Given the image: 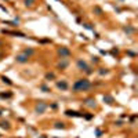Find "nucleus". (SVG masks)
<instances>
[{"instance_id":"a878e982","label":"nucleus","mask_w":138,"mask_h":138,"mask_svg":"<svg viewBox=\"0 0 138 138\" xmlns=\"http://www.w3.org/2000/svg\"><path fill=\"white\" fill-rule=\"evenodd\" d=\"M0 116H2V110H0Z\"/></svg>"},{"instance_id":"4468645a","label":"nucleus","mask_w":138,"mask_h":138,"mask_svg":"<svg viewBox=\"0 0 138 138\" xmlns=\"http://www.w3.org/2000/svg\"><path fill=\"white\" fill-rule=\"evenodd\" d=\"M12 94L11 93H0V98H11Z\"/></svg>"},{"instance_id":"f257e3e1","label":"nucleus","mask_w":138,"mask_h":138,"mask_svg":"<svg viewBox=\"0 0 138 138\" xmlns=\"http://www.w3.org/2000/svg\"><path fill=\"white\" fill-rule=\"evenodd\" d=\"M91 87V83H90L89 79H79L75 82L73 84V91L79 93V91H87V90Z\"/></svg>"},{"instance_id":"2eb2a0df","label":"nucleus","mask_w":138,"mask_h":138,"mask_svg":"<svg viewBox=\"0 0 138 138\" xmlns=\"http://www.w3.org/2000/svg\"><path fill=\"white\" fill-rule=\"evenodd\" d=\"M2 80H3V82H4V83H7L8 86H11V84H12V82H11V80L8 79V77H6V76H2Z\"/></svg>"},{"instance_id":"0eeeda50","label":"nucleus","mask_w":138,"mask_h":138,"mask_svg":"<svg viewBox=\"0 0 138 138\" xmlns=\"http://www.w3.org/2000/svg\"><path fill=\"white\" fill-rule=\"evenodd\" d=\"M15 59H17V62H19V64H25V62H28L29 57L26 55V54H19V55L15 57Z\"/></svg>"},{"instance_id":"20e7f679","label":"nucleus","mask_w":138,"mask_h":138,"mask_svg":"<svg viewBox=\"0 0 138 138\" xmlns=\"http://www.w3.org/2000/svg\"><path fill=\"white\" fill-rule=\"evenodd\" d=\"M76 65H77V69H79V70H87V69L90 68V66L87 65V62L83 61V59H77Z\"/></svg>"},{"instance_id":"f03ea898","label":"nucleus","mask_w":138,"mask_h":138,"mask_svg":"<svg viewBox=\"0 0 138 138\" xmlns=\"http://www.w3.org/2000/svg\"><path fill=\"white\" fill-rule=\"evenodd\" d=\"M46 109H47V104L43 102V101H39V102L36 104V106H35V112L36 113H43Z\"/></svg>"},{"instance_id":"bb28decb","label":"nucleus","mask_w":138,"mask_h":138,"mask_svg":"<svg viewBox=\"0 0 138 138\" xmlns=\"http://www.w3.org/2000/svg\"><path fill=\"white\" fill-rule=\"evenodd\" d=\"M2 44H3V43H2V42H0V46H2Z\"/></svg>"},{"instance_id":"1a4fd4ad","label":"nucleus","mask_w":138,"mask_h":138,"mask_svg":"<svg viewBox=\"0 0 138 138\" xmlns=\"http://www.w3.org/2000/svg\"><path fill=\"white\" fill-rule=\"evenodd\" d=\"M84 105L90 106V108H94V106L97 105V104H95V99H94V98H89V99L84 101Z\"/></svg>"},{"instance_id":"f3484780","label":"nucleus","mask_w":138,"mask_h":138,"mask_svg":"<svg viewBox=\"0 0 138 138\" xmlns=\"http://www.w3.org/2000/svg\"><path fill=\"white\" fill-rule=\"evenodd\" d=\"M98 72H99V75H106V73L109 72V70H108V69H105V68H99V70H98Z\"/></svg>"},{"instance_id":"f8f14e48","label":"nucleus","mask_w":138,"mask_h":138,"mask_svg":"<svg viewBox=\"0 0 138 138\" xmlns=\"http://www.w3.org/2000/svg\"><path fill=\"white\" fill-rule=\"evenodd\" d=\"M54 127H55V129H65V123L64 122H57L55 124H54Z\"/></svg>"},{"instance_id":"6ab92c4d","label":"nucleus","mask_w":138,"mask_h":138,"mask_svg":"<svg viewBox=\"0 0 138 138\" xmlns=\"http://www.w3.org/2000/svg\"><path fill=\"white\" fill-rule=\"evenodd\" d=\"M54 77H55V76H54V73H47V75H46V79H47V80L54 79Z\"/></svg>"},{"instance_id":"412c9836","label":"nucleus","mask_w":138,"mask_h":138,"mask_svg":"<svg viewBox=\"0 0 138 138\" xmlns=\"http://www.w3.org/2000/svg\"><path fill=\"white\" fill-rule=\"evenodd\" d=\"M84 28L86 29H90V31H94V26H91L90 23H84Z\"/></svg>"},{"instance_id":"ddd939ff","label":"nucleus","mask_w":138,"mask_h":138,"mask_svg":"<svg viewBox=\"0 0 138 138\" xmlns=\"http://www.w3.org/2000/svg\"><path fill=\"white\" fill-rule=\"evenodd\" d=\"M23 54H26L28 57H31V55H33V54H35V50H32V48H25V50H23Z\"/></svg>"},{"instance_id":"9d476101","label":"nucleus","mask_w":138,"mask_h":138,"mask_svg":"<svg viewBox=\"0 0 138 138\" xmlns=\"http://www.w3.org/2000/svg\"><path fill=\"white\" fill-rule=\"evenodd\" d=\"M57 87L61 90H66L68 89V83L65 82V80H62V82H57Z\"/></svg>"},{"instance_id":"b1692460","label":"nucleus","mask_w":138,"mask_h":138,"mask_svg":"<svg viewBox=\"0 0 138 138\" xmlns=\"http://www.w3.org/2000/svg\"><path fill=\"white\" fill-rule=\"evenodd\" d=\"M91 61L97 64V62H98V61H99V59H98V57H93V59H91Z\"/></svg>"},{"instance_id":"423d86ee","label":"nucleus","mask_w":138,"mask_h":138,"mask_svg":"<svg viewBox=\"0 0 138 138\" xmlns=\"http://www.w3.org/2000/svg\"><path fill=\"white\" fill-rule=\"evenodd\" d=\"M2 33H7V35L18 36V37H26V35H25V33H22V32H15V31H6V29H3Z\"/></svg>"},{"instance_id":"5701e85b","label":"nucleus","mask_w":138,"mask_h":138,"mask_svg":"<svg viewBox=\"0 0 138 138\" xmlns=\"http://www.w3.org/2000/svg\"><path fill=\"white\" fill-rule=\"evenodd\" d=\"M40 89H42V90H44V91H50V89H48L47 86H42Z\"/></svg>"},{"instance_id":"9b49d317","label":"nucleus","mask_w":138,"mask_h":138,"mask_svg":"<svg viewBox=\"0 0 138 138\" xmlns=\"http://www.w3.org/2000/svg\"><path fill=\"white\" fill-rule=\"evenodd\" d=\"M0 127H2V129H6V130H10V123L8 122H6V120H3V122H0Z\"/></svg>"},{"instance_id":"aec40b11","label":"nucleus","mask_w":138,"mask_h":138,"mask_svg":"<svg viewBox=\"0 0 138 138\" xmlns=\"http://www.w3.org/2000/svg\"><path fill=\"white\" fill-rule=\"evenodd\" d=\"M124 31H126L127 33H131V32H134V28H131V26H127V28H124Z\"/></svg>"},{"instance_id":"4be33fe9","label":"nucleus","mask_w":138,"mask_h":138,"mask_svg":"<svg viewBox=\"0 0 138 138\" xmlns=\"http://www.w3.org/2000/svg\"><path fill=\"white\" fill-rule=\"evenodd\" d=\"M95 133H97V137H101V135H102V131H101L99 129H97V130H95Z\"/></svg>"},{"instance_id":"a211bd4d","label":"nucleus","mask_w":138,"mask_h":138,"mask_svg":"<svg viewBox=\"0 0 138 138\" xmlns=\"http://www.w3.org/2000/svg\"><path fill=\"white\" fill-rule=\"evenodd\" d=\"M94 11L97 12V15H102V10H101L99 7H94Z\"/></svg>"},{"instance_id":"39448f33","label":"nucleus","mask_w":138,"mask_h":138,"mask_svg":"<svg viewBox=\"0 0 138 138\" xmlns=\"http://www.w3.org/2000/svg\"><path fill=\"white\" fill-rule=\"evenodd\" d=\"M65 115H66V116H70V117H83V115H84V113H82V112H76V110H70V109H68V110H65Z\"/></svg>"},{"instance_id":"dca6fc26","label":"nucleus","mask_w":138,"mask_h":138,"mask_svg":"<svg viewBox=\"0 0 138 138\" xmlns=\"http://www.w3.org/2000/svg\"><path fill=\"white\" fill-rule=\"evenodd\" d=\"M66 66H68V61H64L61 64H58V68L59 69H64V68H66Z\"/></svg>"},{"instance_id":"393cba45","label":"nucleus","mask_w":138,"mask_h":138,"mask_svg":"<svg viewBox=\"0 0 138 138\" xmlns=\"http://www.w3.org/2000/svg\"><path fill=\"white\" fill-rule=\"evenodd\" d=\"M83 116H84V117H86V119H87V120H90V119H93V115H83Z\"/></svg>"},{"instance_id":"6e6552de","label":"nucleus","mask_w":138,"mask_h":138,"mask_svg":"<svg viewBox=\"0 0 138 138\" xmlns=\"http://www.w3.org/2000/svg\"><path fill=\"white\" fill-rule=\"evenodd\" d=\"M104 102L112 105V104H115V98H113L112 95H109V94H106V95H104Z\"/></svg>"},{"instance_id":"7ed1b4c3","label":"nucleus","mask_w":138,"mask_h":138,"mask_svg":"<svg viewBox=\"0 0 138 138\" xmlns=\"http://www.w3.org/2000/svg\"><path fill=\"white\" fill-rule=\"evenodd\" d=\"M58 55L61 57V58H68V57L70 55V50L66 48V47H59L58 48Z\"/></svg>"}]
</instances>
